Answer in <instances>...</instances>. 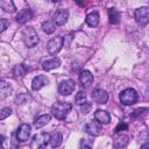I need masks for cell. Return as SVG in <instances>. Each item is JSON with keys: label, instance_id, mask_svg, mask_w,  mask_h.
<instances>
[{"label": "cell", "instance_id": "4", "mask_svg": "<svg viewBox=\"0 0 149 149\" xmlns=\"http://www.w3.org/2000/svg\"><path fill=\"white\" fill-rule=\"evenodd\" d=\"M134 17L136 20L137 23L142 24V26H146L149 23V7H140L135 10L134 13Z\"/></svg>", "mask_w": 149, "mask_h": 149}, {"label": "cell", "instance_id": "9", "mask_svg": "<svg viewBox=\"0 0 149 149\" xmlns=\"http://www.w3.org/2000/svg\"><path fill=\"white\" fill-rule=\"evenodd\" d=\"M48 84H49V78H48L47 76H44V74H38V76H36V77L33 79V81H31V87H33L34 91H38V90H41L43 86H45V85H48Z\"/></svg>", "mask_w": 149, "mask_h": 149}, {"label": "cell", "instance_id": "27", "mask_svg": "<svg viewBox=\"0 0 149 149\" xmlns=\"http://www.w3.org/2000/svg\"><path fill=\"white\" fill-rule=\"evenodd\" d=\"M74 102L77 104V105H83V104H85L86 102V94L83 92V91H79L77 94H76V97H74Z\"/></svg>", "mask_w": 149, "mask_h": 149}, {"label": "cell", "instance_id": "20", "mask_svg": "<svg viewBox=\"0 0 149 149\" xmlns=\"http://www.w3.org/2000/svg\"><path fill=\"white\" fill-rule=\"evenodd\" d=\"M50 119H51V115L50 114H43V115H41V116H38L36 120H35V122H34V127L35 128H42L43 126H45L49 121H50Z\"/></svg>", "mask_w": 149, "mask_h": 149}, {"label": "cell", "instance_id": "34", "mask_svg": "<svg viewBox=\"0 0 149 149\" xmlns=\"http://www.w3.org/2000/svg\"><path fill=\"white\" fill-rule=\"evenodd\" d=\"M79 149H91V148H90L88 146H85V144H84V146H81Z\"/></svg>", "mask_w": 149, "mask_h": 149}, {"label": "cell", "instance_id": "1", "mask_svg": "<svg viewBox=\"0 0 149 149\" xmlns=\"http://www.w3.org/2000/svg\"><path fill=\"white\" fill-rule=\"evenodd\" d=\"M72 106L70 102H65V101H58V102H55L51 107V114L58 119V120H64L69 112L71 111Z\"/></svg>", "mask_w": 149, "mask_h": 149}, {"label": "cell", "instance_id": "28", "mask_svg": "<svg viewBox=\"0 0 149 149\" xmlns=\"http://www.w3.org/2000/svg\"><path fill=\"white\" fill-rule=\"evenodd\" d=\"M12 114V109L9 107H3L0 111V120H5L7 116H9Z\"/></svg>", "mask_w": 149, "mask_h": 149}, {"label": "cell", "instance_id": "11", "mask_svg": "<svg viewBox=\"0 0 149 149\" xmlns=\"http://www.w3.org/2000/svg\"><path fill=\"white\" fill-rule=\"evenodd\" d=\"M92 97H93V100L98 104H106L108 100V93L102 88L94 90L92 93Z\"/></svg>", "mask_w": 149, "mask_h": 149}, {"label": "cell", "instance_id": "13", "mask_svg": "<svg viewBox=\"0 0 149 149\" xmlns=\"http://www.w3.org/2000/svg\"><path fill=\"white\" fill-rule=\"evenodd\" d=\"M79 80L84 87H88L93 83V74L88 70H83L79 74Z\"/></svg>", "mask_w": 149, "mask_h": 149}, {"label": "cell", "instance_id": "24", "mask_svg": "<svg viewBox=\"0 0 149 149\" xmlns=\"http://www.w3.org/2000/svg\"><path fill=\"white\" fill-rule=\"evenodd\" d=\"M62 140H63L62 134H61L59 132H57V133H55V134L51 135V139H50V146H51L52 148H57V147H59V144L62 143Z\"/></svg>", "mask_w": 149, "mask_h": 149}, {"label": "cell", "instance_id": "25", "mask_svg": "<svg viewBox=\"0 0 149 149\" xmlns=\"http://www.w3.org/2000/svg\"><path fill=\"white\" fill-rule=\"evenodd\" d=\"M42 29L47 34H52L56 29V24L52 21H45V22L42 23Z\"/></svg>", "mask_w": 149, "mask_h": 149}, {"label": "cell", "instance_id": "17", "mask_svg": "<svg viewBox=\"0 0 149 149\" xmlns=\"http://www.w3.org/2000/svg\"><path fill=\"white\" fill-rule=\"evenodd\" d=\"M128 142H129V137L125 134H119L114 137V146L118 149H122V148L127 147Z\"/></svg>", "mask_w": 149, "mask_h": 149}, {"label": "cell", "instance_id": "21", "mask_svg": "<svg viewBox=\"0 0 149 149\" xmlns=\"http://www.w3.org/2000/svg\"><path fill=\"white\" fill-rule=\"evenodd\" d=\"M120 17H121V15H120V12L118 9H115V8H109L108 9V19H109V22L112 24L119 23Z\"/></svg>", "mask_w": 149, "mask_h": 149}, {"label": "cell", "instance_id": "3", "mask_svg": "<svg viewBox=\"0 0 149 149\" xmlns=\"http://www.w3.org/2000/svg\"><path fill=\"white\" fill-rule=\"evenodd\" d=\"M139 99V94L134 88H126L120 93V101L121 104L129 106L134 105Z\"/></svg>", "mask_w": 149, "mask_h": 149}, {"label": "cell", "instance_id": "7", "mask_svg": "<svg viewBox=\"0 0 149 149\" xmlns=\"http://www.w3.org/2000/svg\"><path fill=\"white\" fill-rule=\"evenodd\" d=\"M68 17H69L68 9H58L52 16V22L56 26H63L68 21Z\"/></svg>", "mask_w": 149, "mask_h": 149}, {"label": "cell", "instance_id": "30", "mask_svg": "<svg viewBox=\"0 0 149 149\" xmlns=\"http://www.w3.org/2000/svg\"><path fill=\"white\" fill-rule=\"evenodd\" d=\"M8 24H9V21H8L7 19H5V17L0 19V30H1V31H5L6 28L8 27Z\"/></svg>", "mask_w": 149, "mask_h": 149}, {"label": "cell", "instance_id": "12", "mask_svg": "<svg viewBox=\"0 0 149 149\" xmlns=\"http://www.w3.org/2000/svg\"><path fill=\"white\" fill-rule=\"evenodd\" d=\"M31 17H33V12H31V9L30 8H23V9H21L17 14H16V21L19 22V23H26V22H28L29 20H31Z\"/></svg>", "mask_w": 149, "mask_h": 149}, {"label": "cell", "instance_id": "19", "mask_svg": "<svg viewBox=\"0 0 149 149\" xmlns=\"http://www.w3.org/2000/svg\"><path fill=\"white\" fill-rule=\"evenodd\" d=\"M28 66L26 65V64H17V65H15L14 66V69H13V74L16 77V78H21V77H23L27 72H28Z\"/></svg>", "mask_w": 149, "mask_h": 149}, {"label": "cell", "instance_id": "26", "mask_svg": "<svg viewBox=\"0 0 149 149\" xmlns=\"http://www.w3.org/2000/svg\"><path fill=\"white\" fill-rule=\"evenodd\" d=\"M29 99H30L29 93H26V92H23V93H19V94L15 97V104H17V105H22V104H24V102H28Z\"/></svg>", "mask_w": 149, "mask_h": 149}, {"label": "cell", "instance_id": "22", "mask_svg": "<svg viewBox=\"0 0 149 149\" xmlns=\"http://www.w3.org/2000/svg\"><path fill=\"white\" fill-rule=\"evenodd\" d=\"M10 91H12L10 85H9V84H7L3 79H2V80H0V98H1V99L6 98V97L10 93Z\"/></svg>", "mask_w": 149, "mask_h": 149}, {"label": "cell", "instance_id": "5", "mask_svg": "<svg viewBox=\"0 0 149 149\" xmlns=\"http://www.w3.org/2000/svg\"><path fill=\"white\" fill-rule=\"evenodd\" d=\"M63 47V37L62 36H56L52 37L49 42H48V51L50 55H56L61 51Z\"/></svg>", "mask_w": 149, "mask_h": 149}, {"label": "cell", "instance_id": "2", "mask_svg": "<svg viewBox=\"0 0 149 149\" xmlns=\"http://www.w3.org/2000/svg\"><path fill=\"white\" fill-rule=\"evenodd\" d=\"M22 38L28 48H34L38 43V35L34 28H24L22 31Z\"/></svg>", "mask_w": 149, "mask_h": 149}, {"label": "cell", "instance_id": "14", "mask_svg": "<svg viewBox=\"0 0 149 149\" xmlns=\"http://www.w3.org/2000/svg\"><path fill=\"white\" fill-rule=\"evenodd\" d=\"M94 119H95V121L99 122V123L107 125V123H109V121H111V115H109L106 111L98 109V111H95V113H94Z\"/></svg>", "mask_w": 149, "mask_h": 149}, {"label": "cell", "instance_id": "31", "mask_svg": "<svg viewBox=\"0 0 149 149\" xmlns=\"http://www.w3.org/2000/svg\"><path fill=\"white\" fill-rule=\"evenodd\" d=\"M147 111H148V108H139V109H136V111H134V113L130 115L132 118H136V116H141L142 114H146L147 113Z\"/></svg>", "mask_w": 149, "mask_h": 149}, {"label": "cell", "instance_id": "8", "mask_svg": "<svg viewBox=\"0 0 149 149\" xmlns=\"http://www.w3.org/2000/svg\"><path fill=\"white\" fill-rule=\"evenodd\" d=\"M29 136H30V126L28 123H22L16 130V139L20 142H24L29 139Z\"/></svg>", "mask_w": 149, "mask_h": 149}, {"label": "cell", "instance_id": "16", "mask_svg": "<svg viewBox=\"0 0 149 149\" xmlns=\"http://www.w3.org/2000/svg\"><path fill=\"white\" fill-rule=\"evenodd\" d=\"M59 65H61V59L57 58V57H54V58H51V59H48V61L43 62L42 68H43V70H45V71H50V70L57 69Z\"/></svg>", "mask_w": 149, "mask_h": 149}, {"label": "cell", "instance_id": "10", "mask_svg": "<svg viewBox=\"0 0 149 149\" xmlns=\"http://www.w3.org/2000/svg\"><path fill=\"white\" fill-rule=\"evenodd\" d=\"M51 135L49 133H41L37 136H35V143L37 146V149H44L48 143H50Z\"/></svg>", "mask_w": 149, "mask_h": 149}, {"label": "cell", "instance_id": "29", "mask_svg": "<svg viewBox=\"0 0 149 149\" xmlns=\"http://www.w3.org/2000/svg\"><path fill=\"white\" fill-rule=\"evenodd\" d=\"M91 107H92V104H91V102H88V101H86L85 104H83V105H81L80 111H81V113L86 114V113H88V112H90Z\"/></svg>", "mask_w": 149, "mask_h": 149}, {"label": "cell", "instance_id": "18", "mask_svg": "<svg viewBox=\"0 0 149 149\" xmlns=\"http://www.w3.org/2000/svg\"><path fill=\"white\" fill-rule=\"evenodd\" d=\"M85 21H86L87 26H90V27H97L98 23H99V13L95 12V10L88 13V14L86 15Z\"/></svg>", "mask_w": 149, "mask_h": 149}, {"label": "cell", "instance_id": "32", "mask_svg": "<svg viewBox=\"0 0 149 149\" xmlns=\"http://www.w3.org/2000/svg\"><path fill=\"white\" fill-rule=\"evenodd\" d=\"M128 128V125L127 123H125V122H120L116 127H115V133H119V132H121V130H126Z\"/></svg>", "mask_w": 149, "mask_h": 149}, {"label": "cell", "instance_id": "15", "mask_svg": "<svg viewBox=\"0 0 149 149\" xmlns=\"http://www.w3.org/2000/svg\"><path fill=\"white\" fill-rule=\"evenodd\" d=\"M85 132L90 135H93V136H98L101 134L102 132V128L97 123V122H88L85 125Z\"/></svg>", "mask_w": 149, "mask_h": 149}, {"label": "cell", "instance_id": "23", "mask_svg": "<svg viewBox=\"0 0 149 149\" xmlns=\"http://www.w3.org/2000/svg\"><path fill=\"white\" fill-rule=\"evenodd\" d=\"M0 7L7 13L15 12V5H14V2L12 0H2V1H0Z\"/></svg>", "mask_w": 149, "mask_h": 149}, {"label": "cell", "instance_id": "33", "mask_svg": "<svg viewBox=\"0 0 149 149\" xmlns=\"http://www.w3.org/2000/svg\"><path fill=\"white\" fill-rule=\"evenodd\" d=\"M140 149H149V143H144V144H142Z\"/></svg>", "mask_w": 149, "mask_h": 149}, {"label": "cell", "instance_id": "6", "mask_svg": "<svg viewBox=\"0 0 149 149\" xmlns=\"http://www.w3.org/2000/svg\"><path fill=\"white\" fill-rule=\"evenodd\" d=\"M74 87H76V84L72 79H65V80L61 81V84L58 86V91L63 95H69L73 92Z\"/></svg>", "mask_w": 149, "mask_h": 149}]
</instances>
